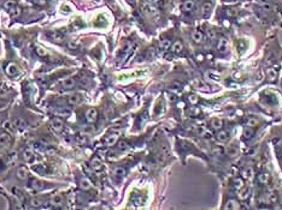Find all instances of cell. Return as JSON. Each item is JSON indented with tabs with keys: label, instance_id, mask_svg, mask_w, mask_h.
Segmentation results:
<instances>
[{
	"label": "cell",
	"instance_id": "7402d4cb",
	"mask_svg": "<svg viewBox=\"0 0 282 210\" xmlns=\"http://www.w3.org/2000/svg\"><path fill=\"white\" fill-rule=\"evenodd\" d=\"M12 121H13V125H15L16 127H19V128L27 127V123L24 121V120H23L22 118H16V119L12 120Z\"/></svg>",
	"mask_w": 282,
	"mask_h": 210
},
{
	"label": "cell",
	"instance_id": "83f0119b",
	"mask_svg": "<svg viewBox=\"0 0 282 210\" xmlns=\"http://www.w3.org/2000/svg\"><path fill=\"white\" fill-rule=\"evenodd\" d=\"M3 127L5 128V130L7 131H13L15 130V125H13V121H10V120H6V121H4L3 124Z\"/></svg>",
	"mask_w": 282,
	"mask_h": 210
},
{
	"label": "cell",
	"instance_id": "cb8c5ba5",
	"mask_svg": "<svg viewBox=\"0 0 282 210\" xmlns=\"http://www.w3.org/2000/svg\"><path fill=\"white\" fill-rule=\"evenodd\" d=\"M225 48H227V40H225L224 37H222V38H220L218 45H217V49L223 52V51H225Z\"/></svg>",
	"mask_w": 282,
	"mask_h": 210
},
{
	"label": "cell",
	"instance_id": "bcb514c9",
	"mask_svg": "<svg viewBox=\"0 0 282 210\" xmlns=\"http://www.w3.org/2000/svg\"><path fill=\"white\" fill-rule=\"evenodd\" d=\"M127 1H128V3H129L130 5H134V4H135V1H136V0H127Z\"/></svg>",
	"mask_w": 282,
	"mask_h": 210
},
{
	"label": "cell",
	"instance_id": "ba28073f",
	"mask_svg": "<svg viewBox=\"0 0 282 210\" xmlns=\"http://www.w3.org/2000/svg\"><path fill=\"white\" fill-rule=\"evenodd\" d=\"M51 204L53 207H60L63 204V197H62V195H59V193H55V195H53L51 197Z\"/></svg>",
	"mask_w": 282,
	"mask_h": 210
},
{
	"label": "cell",
	"instance_id": "44dd1931",
	"mask_svg": "<svg viewBox=\"0 0 282 210\" xmlns=\"http://www.w3.org/2000/svg\"><path fill=\"white\" fill-rule=\"evenodd\" d=\"M80 101H81V97H80V95H77V94L71 95L68 100L69 104H71V106H76L77 103H80Z\"/></svg>",
	"mask_w": 282,
	"mask_h": 210
},
{
	"label": "cell",
	"instance_id": "5bb4252c",
	"mask_svg": "<svg viewBox=\"0 0 282 210\" xmlns=\"http://www.w3.org/2000/svg\"><path fill=\"white\" fill-rule=\"evenodd\" d=\"M253 133H254V131H253V127H251V126H246V127H244V131H243V137L245 139H249L251 137L253 136Z\"/></svg>",
	"mask_w": 282,
	"mask_h": 210
},
{
	"label": "cell",
	"instance_id": "b9f144b4",
	"mask_svg": "<svg viewBox=\"0 0 282 210\" xmlns=\"http://www.w3.org/2000/svg\"><path fill=\"white\" fill-rule=\"evenodd\" d=\"M243 186H244L243 180H241V179H236V180H235V187H236V189H241Z\"/></svg>",
	"mask_w": 282,
	"mask_h": 210
},
{
	"label": "cell",
	"instance_id": "277c9868",
	"mask_svg": "<svg viewBox=\"0 0 282 210\" xmlns=\"http://www.w3.org/2000/svg\"><path fill=\"white\" fill-rule=\"evenodd\" d=\"M118 136H119L118 132H112V133H110V135L106 137V139H105V144L109 145V147H112V145H115L116 142L118 141Z\"/></svg>",
	"mask_w": 282,
	"mask_h": 210
},
{
	"label": "cell",
	"instance_id": "d4e9b609",
	"mask_svg": "<svg viewBox=\"0 0 282 210\" xmlns=\"http://www.w3.org/2000/svg\"><path fill=\"white\" fill-rule=\"evenodd\" d=\"M201 10H203V12H210L212 10V1H210V0H207V1H205L203 4V6H201Z\"/></svg>",
	"mask_w": 282,
	"mask_h": 210
},
{
	"label": "cell",
	"instance_id": "ac0fdd59",
	"mask_svg": "<svg viewBox=\"0 0 282 210\" xmlns=\"http://www.w3.org/2000/svg\"><path fill=\"white\" fill-rule=\"evenodd\" d=\"M171 51L174 52V53H180V52H182V49H183V45H182V42L181 41H175L173 45H171Z\"/></svg>",
	"mask_w": 282,
	"mask_h": 210
},
{
	"label": "cell",
	"instance_id": "c3c4849f",
	"mask_svg": "<svg viewBox=\"0 0 282 210\" xmlns=\"http://www.w3.org/2000/svg\"><path fill=\"white\" fill-rule=\"evenodd\" d=\"M244 1H245V0H244Z\"/></svg>",
	"mask_w": 282,
	"mask_h": 210
},
{
	"label": "cell",
	"instance_id": "d6a6232c",
	"mask_svg": "<svg viewBox=\"0 0 282 210\" xmlns=\"http://www.w3.org/2000/svg\"><path fill=\"white\" fill-rule=\"evenodd\" d=\"M31 186H33V189L34 190H37V191H40L42 187H44V184L41 183V181H39V180H34L33 181V184H31Z\"/></svg>",
	"mask_w": 282,
	"mask_h": 210
},
{
	"label": "cell",
	"instance_id": "ee69618b",
	"mask_svg": "<svg viewBox=\"0 0 282 210\" xmlns=\"http://www.w3.org/2000/svg\"><path fill=\"white\" fill-rule=\"evenodd\" d=\"M189 102L193 103V104L197 103V102H198V97H197L195 95H191V96H189Z\"/></svg>",
	"mask_w": 282,
	"mask_h": 210
},
{
	"label": "cell",
	"instance_id": "603a6c76",
	"mask_svg": "<svg viewBox=\"0 0 282 210\" xmlns=\"http://www.w3.org/2000/svg\"><path fill=\"white\" fill-rule=\"evenodd\" d=\"M75 141H76V143H77L78 145H83V144L87 143V137H86V135L78 133V135L75 137Z\"/></svg>",
	"mask_w": 282,
	"mask_h": 210
},
{
	"label": "cell",
	"instance_id": "484cf974",
	"mask_svg": "<svg viewBox=\"0 0 282 210\" xmlns=\"http://www.w3.org/2000/svg\"><path fill=\"white\" fill-rule=\"evenodd\" d=\"M80 186H81L82 190H89L92 187V184L88 179H82L81 183H80Z\"/></svg>",
	"mask_w": 282,
	"mask_h": 210
},
{
	"label": "cell",
	"instance_id": "f1b7e54d",
	"mask_svg": "<svg viewBox=\"0 0 282 210\" xmlns=\"http://www.w3.org/2000/svg\"><path fill=\"white\" fill-rule=\"evenodd\" d=\"M16 6V3L15 1H12V0H7V1H5L4 3V9L5 10H7V11H11L12 9H13V7Z\"/></svg>",
	"mask_w": 282,
	"mask_h": 210
},
{
	"label": "cell",
	"instance_id": "74e56055",
	"mask_svg": "<svg viewBox=\"0 0 282 210\" xmlns=\"http://www.w3.org/2000/svg\"><path fill=\"white\" fill-rule=\"evenodd\" d=\"M36 53H37V55H40V56H45V55H47V51L46 49H44L42 47H36Z\"/></svg>",
	"mask_w": 282,
	"mask_h": 210
},
{
	"label": "cell",
	"instance_id": "9c48e42d",
	"mask_svg": "<svg viewBox=\"0 0 282 210\" xmlns=\"http://www.w3.org/2000/svg\"><path fill=\"white\" fill-rule=\"evenodd\" d=\"M11 141V135L9 132H3L0 133V145L1 147H5V145H7L10 143Z\"/></svg>",
	"mask_w": 282,
	"mask_h": 210
},
{
	"label": "cell",
	"instance_id": "4dcf8cb0",
	"mask_svg": "<svg viewBox=\"0 0 282 210\" xmlns=\"http://www.w3.org/2000/svg\"><path fill=\"white\" fill-rule=\"evenodd\" d=\"M252 173H253V171H252V168H246V169H244L243 171V178L244 179H249L251 178V175H252Z\"/></svg>",
	"mask_w": 282,
	"mask_h": 210
},
{
	"label": "cell",
	"instance_id": "7c38bea8",
	"mask_svg": "<svg viewBox=\"0 0 282 210\" xmlns=\"http://www.w3.org/2000/svg\"><path fill=\"white\" fill-rule=\"evenodd\" d=\"M222 126H223V121H222L221 119L215 118V119L211 120V127H212V130H215V131H220L221 128H222Z\"/></svg>",
	"mask_w": 282,
	"mask_h": 210
},
{
	"label": "cell",
	"instance_id": "f6af8a7d",
	"mask_svg": "<svg viewBox=\"0 0 282 210\" xmlns=\"http://www.w3.org/2000/svg\"><path fill=\"white\" fill-rule=\"evenodd\" d=\"M207 76H211V77H212L211 79H215V80H220V77L217 76V75H213L212 72H207Z\"/></svg>",
	"mask_w": 282,
	"mask_h": 210
},
{
	"label": "cell",
	"instance_id": "7a4b0ae2",
	"mask_svg": "<svg viewBox=\"0 0 282 210\" xmlns=\"http://www.w3.org/2000/svg\"><path fill=\"white\" fill-rule=\"evenodd\" d=\"M16 176H17L19 180H27V179H28V176H29V171H28V168L23 167V166L18 167V168H17V171H16Z\"/></svg>",
	"mask_w": 282,
	"mask_h": 210
},
{
	"label": "cell",
	"instance_id": "f546056e",
	"mask_svg": "<svg viewBox=\"0 0 282 210\" xmlns=\"http://www.w3.org/2000/svg\"><path fill=\"white\" fill-rule=\"evenodd\" d=\"M68 46H69V48H71V49H76V48L78 47V40L70 38L68 41Z\"/></svg>",
	"mask_w": 282,
	"mask_h": 210
},
{
	"label": "cell",
	"instance_id": "52a82bcc",
	"mask_svg": "<svg viewBox=\"0 0 282 210\" xmlns=\"http://www.w3.org/2000/svg\"><path fill=\"white\" fill-rule=\"evenodd\" d=\"M239 208H240V204L236 199H229L224 205V209H227V210H236Z\"/></svg>",
	"mask_w": 282,
	"mask_h": 210
},
{
	"label": "cell",
	"instance_id": "4316f807",
	"mask_svg": "<svg viewBox=\"0 0 282 210\" xmlns=\"http://www.w3.org/2000/svg\"><path fill=\"white\" fill-rule=\"evenodd\" d=\"M159 47L162 48V49H169V48L171 47V42H170V40H162V41L159 42Z\"/></svg>",
	"mask_w": 282,
	"mask_h": 210
},
{
	"label": "cell",
	"instance_id": "6da1fadb",
	"mask_svg": "<svg viewBox=\"0 0 282 210\" xmlns=\"http://www.w3.org/2000/svg\"><path fill=\"white\" fill-rule=\"evenodd\" d=\"M96 119H98V110H96L95 108H89L86 112V120L89 124L95 123Z\"/></svg>",
	"mask_w": 282,
	"mask_h": 210
},
{
	"label": "cell",
	"instance_id": "60d3db41",
	"mask_svg": "<svg viewBox=\"0 0 282 210\" xmlns=\"http://www.w3.org/2000/svg\"><path fill=\"white\" fill-rule=\"evenodd\" d=\"M207 37L210 38V40H215V37H216V31L213 29H209L207 30Z\"/></svg>",
	"mask_w": 282,
	"mask_h": 210
},
{
	"label": "cell",
	"instance_id": "3957f363",
	"mask_svg": "<svg viewBox=\"0 0 282 210\" xmlns=\"http://www.w3.org/2000/svg\"><path fill=\"white\" fill-rule=\"evenodd\" d=\"M51 126H52L54 132H60L63 130V127H64V123H63L62 119L54 118V119H52V121H51Z\"/></svg>",
	"mask_w": 282,
	"mask_h": 210
},
{
	"label": "cell",
	"instance_id": "1f68e13d",
	"mask_svg": "<svg viewBox=\"0 0 282 210\" xmlns=\"http://www.w3.org/2000/svg\"><path fill=\"white\" fill-rule=\"evenodd\" d=\"M239 196H240V198L241 199H246L248 196H249V190L247 189V187H245V189H243L240 191V193H239Z\"/></svg>",
	"mask_w": 282,
	"mask_h": 210
},
{
	"label": "cell",
	"instance_id": "30bf717a",
	"mask_svg": "<svg viewBox=\"0 0 282 210\" xmlns=\"http://www.w3.org/2000/svg\"><path fill=\"white\" fill-rule=\"evenodd\" d=\"M203 38H204V34L201 33L200 30H194L192 33V40L195 43H200L201 41H203Z\"/></svg>",
	"mask_w": 282,
	"mask_h": 210
},
{
	"label": "cell",
	"instance_id": "9a60e30c",
	"mask_svg": "<svg viewBox=\"0 0 282 210\" xmlns=\"http://www.w3.org/2000/svg\"><path fill=\"white\" fill-rule=\"evenodd\" d=\"M227 155H229L230 157H235L239 155V149L236 145H229L227 148Z\"/></svg>",
	"mask_w": 282,
	"mask_h": 210
},
{
	"label": "cell",
	"instance_id": "e0dca14e",
	"mask_svg": "<svg viewBox=\"0 0 282 210\" xmlns=\"http://www.w3.org/2000/svg\"><path fill=\"white\" fill-rule=\"evenodd\" d=\"M267 76H268V79L270 82H275L277 79V72L275 69H268L267 70Z\"/></svg>",
	"mask_w": 282,
	"mask_h": 210
},
{
	"label": "cell",
	"instance_id": "5b68a950",
	"mask_svg": "<svg viewBox=\"0 0 282 210\" xmlns=\"http://www.w3.org/2000/svg\"><path fill=\"white\" fill-rule=\"evenodd\" d=\"M76 85V80L72 78V77H69V78H65L63 80V88L64 89H68V90H70V89H74Z\"/></svg>",
	"mask_w": 282,
	"mask_h": 210
},
{
	"label": "cell",
	"instance_id": "8fae6325",
	"mask_svg": "<svg viewBox=\"0 0 282 210\" xmlns=\"http://www.w3.org/2000/svg\"><path fill=\"white\" fill-rule=\"evenodd\" d=\"M22 156H23V160H24V161H27V162H30V161L34 159V152H33V150H31L30 148H27V149H24Z\"/></svg>",
	"mask_w": 282,
	"mask_h": 210
},
{
	"label": "cell",
	"instance_id": "2e32d148",
	"mask_svg": "<svg viewBox=\"0 0 282 210\" xmlns=\"http://www.w3.org/2000/svg\"><path fill=\"white\" fill-rule=\"evenodd\" d=\"M181 9H182V11H184V12H189V11H192L193 9H194V3H193L192 0H187V1H184V3L182 4Z\"/></svg>",
	"mask_w": 282,
	"mask_h": 210
},
{
	"label": "cell",
	"instance_id": "7dc6e473",
	"mask_svg": "<svg viewBox=\"0 0 282 210\" xmlns=\"http://www.w3.org/2000/svg\"><path fill=\"white\" fill-rule=\"evenodd\" d=\"M259 1H262V3H267V1H269V0H259Z\"/></svg>",
	"mask_w": 282,
	"mask_h": 210
},
{
	"label": "cell",
	"instance_id": "ffe728a7",
	"mask_svg": "<svg viewBox=\"0 0 282 210\" xmlns=\"http://www.w3.org/2000/svg\"><path fill=\"white\" fill-rule=\"evenodd\" d=\"M269 179H270V175L267 172H262L258 175V181H259V184H268Z\"/></svg>",
	"mask_w": 282,
	"mask_h": 210
},
{
	"label": "cell",
	"instance_id": "7bdbcfd3",
	"mask_svg": "<svg viewBox=\"0 0 282 210\" xmlns=\"http://www.w3.org/2000/svg\"><path fill=\"white\" fill-rule=\"evenodd\" d=\"M6 95H7V90H6V89L4 86L0 88V97H6Z\"/></svg>",
	"mask_w": 282,
	"mask_h": 210
},
{
	"label": "cell",
	"instance_id": "f35d334b",
	"mask_svg": "<svg viewBox=\"0 0 282 210\" xmlns=\"http://www.w3.org/2000/svg\"><path fill=\"white\" fill-rule=\"evenodd\" d=\"M118 148H119V150H127L128 148H129V144L124 141H122V142L118 143Z\"/></svg>",
	"mask_w": 282,
	"mask_h": 210
},
{
	"label": "cell",
	"instance_id": "ab89813d",
	"mask_svg": "<svg viewBox=\"0 0 282 210\" xmlns=\"http://www.w3.org/2000/svg\"><path fill=\"white\" fill-rule=\"evenodd\" d=\"M41 199H39V198H33L31 199V205L33 207H41Z\"/></svg>",
	"mask_w": 282,
	"mask_h": 210
},
{
	"label": "cell",
	"instance_id": "8992f818",
	"mask_svg": "<svg viewBox=\"0 0 282 210\" xmlns=\"http://www.w3.org/2000/svg\"><path fill=\"white\" fill-rule=\"evenodd\" d=\"M5 72H6V75H9V76H11V77H13V76H16L18 73V67L15 65V64H9V65L6 66V69H5Z\"/></svg>",
	"mask_w": 282,
	"mask_h": 210
},
{
	"label": "cell",
	"instance_id": "d590c367",
	"mask_svg": "<svg viewBox=\"0 0 282 210\" xmlns=\"http://www.w3.org/2000/svg\"><path fill=\"white\" fill-rule=\"evenodd\" d=\"M115 174L117 176H124L125 175V169L123 167H118V168L115 169Z\"/></svg>",
	"mask_w": 282,
	"mask_h": 210
},
{
	"label": "cell",
	"instance_id": "e575fe53",
	"mask_svg": "<svg viewBox=\"0 0 282 210\" xmlns=\"http://www.w3.org/2000/svg\"><path fill=\"white\" fill-rule=\"evenodd\" d=\"M258 119H256V118H249L248 120H247V125L248 126H251V127H254V126H257L258 125Z\"/></svg>",
	"mask_w": 282,
	"mask_h": 210
},
{
	"label": "cell",
	"instance_id": "d6986e66",
	"mask_svg": "<svg viewBox=\"0 0 282 210\" xmlns=\"http://www.w3.org/2000/svg\"><path fill=\"white\" fill-rule=\"evenodd\" d=\"M91 166H92V168L94 169V171H100V169L103 168V163H101V161L98 157H95V159L92 160Z\"/></svg>",
	"mask_w": 282,
	"mask_h": 210
},
{
	"label": "cell",
	"instance_id": "4fadbf2b",
	"mask_svg": "<svg viewBox=\"0 0 282 210\" xmlns=\"http://www.w3.org/2000/svg\"><path fill=\"white\" fill-rule=\"evenodd\" d=\"M217 141L221 142V143H225L228 139H229V133L227 131H220L218 133H217Z\"/></svg>",
	"mask_w": 282,
	"mask_h": 210
},
{
	"label": "cell",
	"instance_id": "836d02e7",
	"mask_svg": "<svg viewBox=\"0 0 282 210\" xmlns=\"http://www.w3.org/2000/svg\"><path fill=\"white\" fill-rule=\"evenodd\" d=\"M276 200H277V196H276L275 192L268 193V202H269V203H275Z\"/></svg>",
	"mask_w": 282,
	"mask_h": 210
},
{
	"label": "cell",
	"instance_id": "8d00e7d4",
	"mask_svg": "<svg viewBox=\"0 0 282 210\" xmlns=\"http://www.w3.org/2000/svg\"><path fill=\"white\" fill-rule=\"evenodd\" d=\"M19 13H21V9H19L18 6H15L13 9L10 11V14L12 16V17H17V16H18Z\"/></svg>",
	"mask_w": 282,
	"mask_h": 210
}]
</instances>
